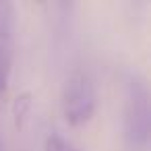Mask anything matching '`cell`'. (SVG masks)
Wrapping results in <instances>:
<instances>
[{"label": "cell", "instance_id": "obj_3", "mask_svg": "<svg viewBox=\"0 0 151 151\" xmlns=\"http://www.w3.org/2000/svg\"><path fill=\"white\" fill-rule=\"evenodd\" d=\"M13 25H15L13 4L0 0V97L6 91L13 66Z\"/></svg>", "mask_w": 151, "mask_h": 151}, {"label": "cell", "instance_id": "obj_5", "mask_svg": "<svg viewBox=\"0 0 151 151\" xmlns=\"http://www.w3.org/2000/svg\"><path fill=\"white\" fill-rule=\"evenodd\" d=\"M27 108H29V95L25 93V95H21V97L17 99V104H15L17 124H21V122H23V118H25V114H27Z\"/></svg>", "mask_w": 151, "mask_h": 151}, {"label": "cell", "instance_id": "obj_1", "mask_svg": "<svg viewBox=\"0 0 151 151\" xmlns=\"http://www.w3.org/2000/svg\"><path fill=\"white\" fill-rule=\"evenodd\" d=\"M124 145L128 151L149 149V91L143 79L126 81L124 97Z\"/></svg>", "mask_w": 151, "mask_h": 151}, {"label": "cell", "instance_id": "obj_4", "mask_svg": "<svg viewBox=\"0 0 151 151\" xmlns=\"http://www.w3.org/2000/svg\"><path fill=\"white\" fill-rule=\"evenodd\" d=\"M44 151H77L73 145H68L62 137H58V134H52V137H48V141H46V149Z\"/></svg>", "mask_w": 151, "mask_h": 151}, {"label": "cell", "instance_id": "obj_2", "mask_svg": "<svg viewBox=\"0 0 151 151\" xmlns=\"http://www.w3.org/2000/svg\"><path fill=\"white\" fill-rule=\"evenodd\" d=\"M95 110V87L83 70H75L66 77L62 87V112L68 124H85Z\"/></svg>", "mask_w": 151, "mask_h": 151}]
</instances>
